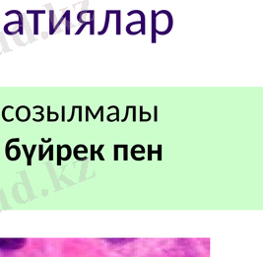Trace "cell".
Wrapping results in <instances>:
<instances>
[{
    "instance_id": "6da1fadb",
    "label": "cell",
    "mask_w": 263,
    "mask_h": 257,
    "mask_svg": "<svg viewBox=\"0 0 263 257\" xmlns=\"http://www.w3.org/2000/svg\"><path fill=\"white\" fill-rule=\"evenodd\" d=\"M27 243L25 238H0V250L12 251L24 247Z\"/></svg>"
},
{
    "instance_id": "7a4b0ae2",
    "label": "cell",
    "mask_w": 263,
    "mask_h": 257,
    "mask_svg": "<svg viewBox=\"0 0 263 257\" xmlns=\"http://www.w3.org/2000/svg\"><path fill=\"white\" fill-rule=\"evenodd\" d=\"M11 14H16L17 16H18L19 18V34L21 35V36H23L24 35V17H23V14L21 13V12L19 11V10H10V11H7L6 13H5V16H9V15Z\"/></svg>"
},
{
    "instance_id": "3957f363",
    "label": "cell",
    "mask_w": 263,
    "mask_h": 257,
    "mask_svg": "<svg viewBox=\"0 0 263 257\" xmlns=\"http://www.w3.org/2000/svg\"><path fill=\"white\" fill-rule=\"evenodd\" d=\"M133 14H138V15H140V17H141V21H140V23H141V29H140V31H141V33H142L143 35H145L146 34V31H145V14L143 13L141 10H132V11H129L127 13V16H131V15H133Z\"/></svg>"
},
{
    "instance_id": "277c9868",
    "label": "cell",
    "mask_w": 263,
    "mask_h": 257,
    "mask_svg": "<svg viewBox=\"0 0 263 257\" xmlns=\"http://www.w3.org/2000/svg\"><path fill=\"white\" fill-rule=\"evenodd\" d=\"M151 16H152V42L153 44H155L156 42V18H157V16H156V12L152 10L151 11Z\"/></svg>"
},
{
    "instance_id": "5b68a950",
    "label": "cell",
    "mask_w": 263,
    "mask_h": 257,
    "mask_svg": "<svg viewBox=\"0 0 263 257\" xmlns=\"http://www.w3.org/2000/svg\"><path fill=\"white\" fill-rule=\"evenodd\" d=\"M65 33L66 35L70 34V11L67 10L65 12Z\"/></svg>"
},
{
    "instance_id": "8992f818",
    "label": "cell",
    "mask_w": 263,
    "mask_h": 257,
    "mask_svg": "<svg viewBox=\"0 0 263 257\" xmlns=\"http://www.w3.org/2000/svg\"><path fill=\"white\" fill-rule=\"evenodd\" d=\"M121 11L118 10L116 13V35L121 34Z\"/></svg>"
},
{
    "instance_id": "52a82bcc",
    "label": "cell",
    "mask_w": 263,
    "mask_h": 257,
    "mask_svg": "<svg viewBox=\"0 0 263 257\" xmlns=\"http://www.w3.org/2000/svg\"><path fill=\"white\" fill-rule=\"evenodd\" d=\"M7 109H14V106H4V108L2 109V111H1V114H2V119L5 121V122H12V121H14V118H7L6 117V111Z\"/></svg>"
},
{
    "instance_id": "ba28073f",
    "label": "cell",
    "mask_w": 263,
    "mask_h": 257,
    "mask_svg": "<svg viewBox=\"0 0 263 257\" xmlns=\"http://www.w3.org/2000/svg\"><path fill=\"white\" fill-rule=\"evenodd\" d=\"M108 24H110V14L106 13V21H105V25H104V28L101 30V32H99V36H103L104 34L106 33V31H108Z\"/></svg>"
},
{
    "instance_id": "9c48e42d",
    "label": "cell",
    "mask_w": 263,
    "mask_h": 257,
    "mask_svg": "<svg viewBox=\"0 0 263 257\" xmlns=\"http://www.w3.org/2000/svg\"><path fill=\"white\" fill-rule=\"evenodd\" d=\"M53 23H54V12L53 10L49 11V34L53 35Z\"/></svg>"
},
{
    "instance_id": "30bf717a",
    "label": "cell",
    "mask_w": 263,
    "mask_h": 257,
    "mask_svg": "<svg viewBox=\"0 0 263 257\" xmlns=\"http://www.w3.org/2000/svg\"><path fill=\"white\" fill-rule=\"evenodd\" d=\"M20 139L19 138H13V139H10V140L6 143V149H5V152H6V157L8 158L9 160L11 159V157H10V152H9V146L11 143H13V142H19Z\"/></svg>"
},
{
    "instance_id": "8fae6325",
    "label": "cell",
    "mask_w": 263,
    "mask_h": 257,
    "mask_svg": "<svg viewBox=\"0 0 263 257\" xmlns=\"http://www.w3.org/2000/svg\"><path fill=\"white\" fill-rule=\"evenodd\" d=\"M34 35H39V15H34Z\"/></svg>"
},
{
    "instance_id": "7c38bea8",
    "label": "cell",
    "mask_w": 263,
    "mask_h": 257,
    "mask_svg": "<svg viewBox=\"0 0 263 257\" xmlns=\"http://www.w3.org/2000/svg\"><path fill=\"white\" fill-rule=\"evenodd\" d=\"M22 147H23L25 153L27 154V157H28V164H31V158H32V156H33L34 151H35V149H36L37 146L36 145H33V148H32V151H31V155H28V150H27V146L26 145H23Z\"/></svg>"
},
{
    "instance_id": "4fadbf2b",
    "label": "cell",
    "mask_w": 263,
    "mask_h": 257,
    "mask_svg": "<svg viewBox=\"0 0 263 257\" xmlns=\"http://www.w3.org/2000/svg\"><path fill=\"white\" fill-rule=\"evenodd\" d=\"M94 13H95V11H93L91 13V21H90V26H91L90 34L91 35L95 34V29H94V24H95V21H94Z\"/></svg>"
},
{
    "instance_id": "5bb4252c",
    "label": "cell",
    "mask_w": 263,
    "mask_h": 257,
    "mask_svg": "<svg viewBox=\"0 0 263 257\" xmlns=\"http://www.w3.org/2000/svg\"><path fill=\"white\" fill-rule=\"evenodd\" d=\"M27 14H33V15L46 14V10H27Z\"/></svg>"
},
{
    "instance_id": "9a60e30c",
    "label": "cell",
    "mask_w": 263,
    "mask_h": 257,
    "mask_svg": "<svg viewBox=\"0 0 263 257\" xmlns=\"http://www.w3.org/2000/svg\"><path fill=\"white\" fill-rule=\"evenodd\" d=\"M51 114H53V115H55V117H57L58 118V113L57 112H52V111H50V106H48V122H50V115Z\"/></svg>"
},
{
    "instance_id": "2e32d148",
    "label": "cell",
    "mask_w": 263,
    "mask_h": 257,
    "mask_svg": "<svg viewBox=\"0 0 263 257\" xmlns=\"http://www.w3.org/2000/svg\"><path fill=\"white\" fill-rule=\"evenodd\" d=\"M108 109H115V113H116V118H115V121H119V108H117L116 106H110L108 108Z\"/></svg>"
},
{
    "instance_id": "e0dca14e",
    "label": "cell",
    "mask_w": 263,
    "mask_h": 257,
    "mask_svg": "<svg viewBox=\"0 0 263 257\" xmlns=\"http://www.w3.org/2000/svg\"><path fill=\"white\" fill-rule=\"evenodd\" d=\"M87 25H90V21H88V22H84V23L82 24V26L80 27V28H79L78 31L76 32V35H77V36H78V35H80V34H81V32L83 31L84 28H85V27L87 26Z\"/></svg>"
},
{
    "instance_id": "ac0fdd59",
    "label": "cell",
    "mask_w": 263,
    "mask_h": 257,
    "mask_svg": "<svg viewBox=\"0 0 263 257\" xmlns=\"http://www.w3.org/2000/svg\"><path fill=\"white\" fill-rule=\"evenodd\" d=\"M75 111H76V106H72V112H71V116H70V118H68V119H67V122H71L72 120H73V118H74V115H75Z\"/></svg>"
},
{
    "instance_id": "d6986e66",
    "label": "cell",
    "mask_w": 263,
    "mask_h": 257,
    "mask_svg": "<svg viewBox=\"0 0 263 257\" xmlns=\"http://www.w3.org/2000/svg\"><path fill=\"white\" fill-rule=\"evenodd\" d=\"M106 240H110V241H111V242H122V241H128V240H131V239H125V238H122V239H120V238H118V239H116V238H113V239H106Z\"/></svg>"
},
{
    "instance_id": "ffe728a7",
    "label": "cell",
    "mask_w": 263,
    "mask_h": 257,
    "mask_svg": "<svg viewBox=\"0 0 263 257\" xmlns=\"http://www.w3.org/2000/svg\"><path fill=\"white\" fill-rule=\"evenodd\" d=\"M129 109H130V106H126V112H125V115L123 117L122 119H121V122H125L127 120V117H128V113H129Z\"/></svg>"
},
{
    "instance_id": "44dd1931",
    "label": "cell",
    "mask_w": 263,
    "mask_h": 257,
    "mask_svg": "<svg viewBox=\"0 0 263 257\" xmlns=\"http://www.w3.org/2000/svg\"><path fill=\"white\" fill-rule=\"evenodd\" d=\"M61 149H62V147L61 146H57V154H58V161H57V164H60V159H61Z\"/></svg>"
},
{
    "instance_id": "7402d4cb",
    "label": "cell",
    "mask_w": 263,
    "mask_h": 257,
    "mask_svg": "<svg viewBox=\"0 0 263 257\" xmlns=\"http://www.w3.org/2000/svg\"><path fill=\"white\" fill-rule=\"evenodd\" d=\"M158 120V106H154V121Z\"/></svg>"
},
{
    "instance_id": "603a6c76",
    "label": "cell",
    "mask_w": 263,
    "mask_h": 257,
    "mask_svg": "<svg viewBox=\"0 0 263 257\" xmlns=\"http://www.w3.org/2000/svg\"><path fill=\"white\" fill-rule=\"evenodd\" d=\"M153 153H154V154H155V153L159 154V160L162 159V156H161V153H162V145H160V144H159V145H158V151H157V152L153 151Z\"/></svg>"
},
{
    "instance_id": "cb8c5ba5",
    "label": "cell",
    "mask_w": 263,
    "mask_h": 257,
    "mask_svg": "<svg viewBox=\"0 0 263 257\" xmlns=\"http://www.w3.org/2000/svg\"><path fill=\"white\" fill-rule=\"evenodd\" d=\"M130 108H132L133 111V121H136V111H137V108L135 106H130Z\"/></svg>"
},
{
    "instance_id": "d4e9b609",
    "label": "cell",
    "mask_w": 263,
    "mask_h": 257,
    "mask_svg": "<svg viewBox=\"0 0 263 257\" xmlns=\"http://www.w3.org/2000/svg\"><path fill=\"white\" fill-rule=\"evenodd\" d=\"M61 111H62V115H61V120H62V122H64V121L66 120V119H65V106H61Z\"/></svg>"
},
{
    "instance_id": "484cf974",
    "label": "cell",
    "mask_w": 263,
    "mask_h": 257,
    "mask_svg": "<svg viewBox=\"0 0 263 257\" xmlns=\"http://www.w3.org/2000/svg\"><path fill=\"white\" fill-rule=\"evenodd\" d=\"M103 109H104V106H100V108H99V109H98V111H97V112H96V113H95V114H94V115H93V118H94V119H96V118H97V116H98V114H99V113H101V111H103Z\"/></svg>"
},
{
    "instance_id": "4316f807",
    "label": "cell",
    "mask_w": 263,
    "mask_h": 257,
    "mask_svg": "<svg viewBox=\"0 0 263 257\" xmlns=\"http://www.w3.org/2000/svg\"><path fill=\"white\" fill-rule=\"evenodd\" d=\"M77 108L79 109V121H82V106H77Z\"/></svg>"
},
{
    "instance_id": "83f0119b",
    "label": "cell",
    "mask_w": 263,
    "mask_h": 257,
    "mask_svg": "<svg viewBox=\"0 0 263 257\" xmlns=\"http://www.w3.org/2000/svg\"><path fill=\"white\" fill-rule=\"evenodd\" d=\"M51 149H53V146H52V145H50V146H49V147H48V151H46V153H44V154H48V152H49V151H50V150H51ZM44 154H43V155H41V157H39V160H43V159L44 158Z\"/></svg>"
},
{
    "instance_id": "f1b7e54d",
    "label": "cell",
    "mask_w": 263,
    "mask_h": 257,
    "mask_svg": "<svg viewBox=\"0 0 263 257\" xmlns=\"http://www.w3.org/2000/svg\"><path fill=\"white\" fill-rule=\"evenodd\" d=\"M43 119H44V116H41V118H39V119L34 118V121H35V122H41V121H43Z\"/></svg>"
},
{
    "instance_id": "f546056e",
    "label": "cell",
    "mask_w": 263,
    "mask_h": 257,
    "mask_svg": "<svg viewBox=\"0 0 263 257\" xmlns=\"http://www.w3.org/2000/svg\"><path fill=\"white\" fill-rule=\"evenodd\" d=\"M33 108H34V109L39 108V109H41V111H43V106H35Z\"/></svg>"
},
{
    "instance_id": "4dcf8cb0",
    "label": "cell",
    "mask_w": 263,
    "mask_h": 257,
    "mask_svg": "<svg viewBox=\"0 0 263 257\" xmlns=\"http://www.w3.org/2000/svg\"><path fill=\"white\" fill-rule=\"evenodd\" d=\"M86 121L88 122L89 121V111H88V109L86 108Z\"/></svg>"
},
{
    "instance_id": "1f68e13d",
    "label": "cell",
    "mask_w": 263,
    "mask_h": 257,
    "mask_svg": "<svg viewBox=\"0 0 263 257\" xmlns=\"http://www.w3.org/2000/svg\"><path fill=\"white\" fill-rule=\"evenodd\" d=\"M41 141H43V142H46V143H48V142H50V141H51V139H50V138H48V139H43H43H41Z\"/></svg>"
},
{
    "instance_id": "d6a6232c",
    "label": "cell",
    "mask_w": 263,
    "mask_h": 257,
    "mask_svg": "<svg viewBox=\"0 0 263 257\" xmlns=\"http://www.w3.org/2000/svg\"><path fill=\"white\" fill-rule=\"evenodd\" d=\"M43 111H39V112H36V115H41V116H43Z\"/></svg>"
}]
</instances>
